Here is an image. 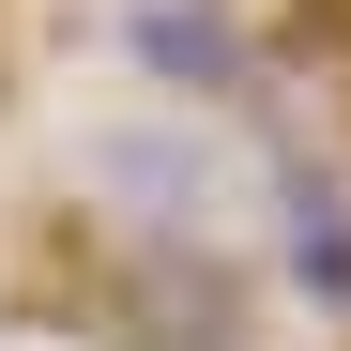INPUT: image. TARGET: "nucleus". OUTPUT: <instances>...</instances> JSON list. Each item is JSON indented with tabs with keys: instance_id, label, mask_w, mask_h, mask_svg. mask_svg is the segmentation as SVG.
Returning a JSON list of instances; mask_svg holds the SVG:
<instances>
[{
	"instance_id": "obj_1",
	"label": "nucleus",
	"mask_w": 351,
	"mask_h": 351,
	"mask_svg": "<svg viewBox=\"0 0 351 351\" xmlns=\"http://www.w3.org/2000/svg\"><path fill=\"white\" fill-rule=\"evenodd\" d=\"M107 351H245V260L123 245L107 260Z\"/></svg>"
},
{
	"instance_id": "obj_2",
	"label": "nucleus",
	"mask_w": 351,
	"mask_h": 351,
	"mask_svg": "<svg viewBox=\"0 0 351 351\" xmlns=\"http://www.w3.org/2000/svg\"><path fill=\"white\" fill-rule=\"evenodd\" d=\"M92 184L123 199L153 245H214V153H199L184 123H123V138L92 153Z\"/></svg>"
},
{
	"instance_id": "obj_3",
	"label": "nucleus",
	"mask_w": 351,
	"mask_h": 351,
	"mask_svg": "<svg viewBox=\"0 0 351 351\" xmlns=\"http://www.w3.org/2000/svg\"><path fill=\"white\" fill-rule=\"evenodd\" d=\"M275 245H290V290L351 321V184L321 138H275Z\"/></svg>"
},
{
	"instance_id": "obj_4",
	"label": "nucleus",
	"mask_w": 351,
	"mask_h": 351,
	"mask_svg": "<svg viewBox=\"0 0 351 351\" xmlns=\"http://www.w3.org/2000/svg\"><path fill=\"white\" fill-rule=\"evenodd\" d=\"M123 46L168 77V92H260V46L214 16V0H123Z\"/></svg>"
}]
</instances>
